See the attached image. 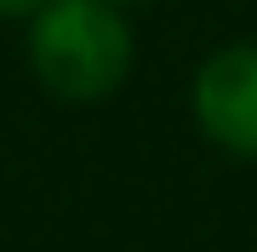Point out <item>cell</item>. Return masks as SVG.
I'll list each match as a JSON object with an SVG mask.
<instances>
[{
  "label": "cell",
  "mask_w": 257,
  "mask_h": 252,
  "mask_svg": "<svg viewBox=\"0 0 257 252\" xmlns=\"http://www.w3.org/2000/svg\"><path fill=\"white\" fill-rule=\"evenodd\" d=\"M29 63L52 98L97 103L132 69V23L114 0H46L29 23Z\"/></svg>",
  "instance_id": "6da1fadb"
},
{
  "label": "cell",
  "mask_w": 257,
  "mask_h": 252,
  "mask_svg": "<svg viewBox=\"0 0 257 252\" xmlns=\"http://www.w3.org/2000/svg\"><path fill=\"white\" fill-rule=\"evenodd\" d=\"M189 103L217 149L257 160V40H234V46L211 52L194 69Z\"/></svg>",
  "instance_id": "7a4b0ae2"
},
{
  "label": "cell",
  "mask_w": 257,
  "mask_h": 252,
  "mask_svg": "<svg viewBox=\"0 0 257 252\" xmlns=\"http://www.w3.org/2000/svg\"><path fill=\"white\" fill-rule=\"evenodd\" d=\"M46 0H0V18H23V12H40Z\"/></svg>",
  "instance_id": "3957f363"
},
{
  "label": "cell",
  "mask_w": 257,
  "mask_h": 252,
  "mask_svg": "<svg viewBox=\"0 0 257 252\" xmlns=\"http://www.w3.org/2000/svg\"><path fill=\"white\" fill-rule=\"evenodd\" d=\"M114 6H132V0H114Z\"/></svg>",
  "instance_id": "277c9868"
}]
</instances>
